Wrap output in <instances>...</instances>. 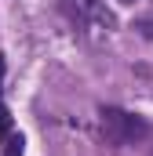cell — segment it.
I'll return each mask as SVG.
<instances>
[{"label":"cell","mask_w":153,"mask_h":156,"mask_svg":"<svg viewBox=\"0 0 153 156\" xmlns=\"http://www.w3.org/2000/svg\"><path fill=\"white\" fill-rule=\"evenodd\" d=\"M99 127H102V138H106L110 145H135V142H142V138L150 134V123L142 116L124 113V109H117V105H106V109L99 113Z\"/></svg>","instance_id":"6da1fadb"},{"label":"cell","mask_w":153,"mask_h":156,"mask_svg":"<svg viewBox=\"0 0 153 156\" xmlns=\"http://www.w3.org/2000/svg\"><path fill=\"white\" fill-rule=\"evenodd\" d=\"M62 11L73 18V26L84 29H113V15L102 0H62Z\"/></svg>","instance_id":"7a4b0ae2"},{"label":"cell","mask_w":153,"mask_h":156,"mask_svg":"<svg viewBox=\"0 0 153 156\" xmlns=\"http://www.w3.org/2000/svg\"><path fill=\"white\" fill-rule=\"evenodd\" d=\"M22 134H15V131H7L4 134V156H22Z\"/></svg>","instance_id":"3957f363"},{"label":"cell","mask_w":153,"mask_h":156,"mask_svg":"<svg viewBox=\"0 0 153 156\" xmlns=\"http://www.w3.org/2000/svg\"><path fill=\"white\" fill-rule=\"evenodd\" d=\"M11 131V120H7V109H4V94H0V134Z\"/></svg>","instance_id":"277c9868"},{"label":"cell","mask_w":153,"mask_h":156,"mask_svg":"<svg viewBox=\"0 0 153 156\" xmlns=\"http://www.w3.org/2000/svg\"><path fill=\"white\" fill-rule=\"evenodd\" d=\"M0 94H4V55H0Z\"/></svg>","instance_id":"5b68a950"},{"label":"cell","mask_w":153,"mask_h":156,"mask_svg":"<svg viewBox=\"0 0 153 156\" xmlns=\"http://www.w3.org/2000/svg\"><path fill=\"white\" fill-rule=\"evenodd\" d=\"M120 4H135V0H120Z\"/></svg>","instance_id":"8992f818"}]
</instances>
